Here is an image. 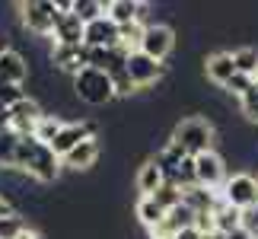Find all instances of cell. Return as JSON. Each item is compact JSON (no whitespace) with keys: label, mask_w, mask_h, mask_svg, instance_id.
<instances>
[{"label":"cell","mask_w":258,"mask_h":239,"mask_svg":"<svg viewBox=\"0 0 258 239\" xmlns=\"http://www.w3.org/2000/svg\"><path fill=\"white\" fill-rule=\"evenodd\" d=\"M13 169L23 172L35 182H54L57 172H61V159L54 156V150L35 137H19V147H16V159H13Z\"/></svg>","instance_id":"cell-1"},{"label":"cell","mask_w":258,"mask_h":239,"mask_svg":"<svg viewBox=\"0 0 258 239\" xmlns=\"http://www.w3.org/2000/svg\"><path fill=\"white\" fill-rule=\"evenodd\" d=\"M169 144L178 147L185 156H201L207 150H214V125L201 115H191V118H182L172 134H169Z\"/></svg>","instance_id":"cell-2"},{"label":"cell","mask_w":258,"mask_h":239,"mask_svg":"<svg viewBox=\"0 0 258 239\" xmlns=\"http://www.w3.org/2000/svg\"><path fill=\"white\" fill-rule=\"evenodd\" d=\"M74 96L86 105H105V102L115 99V83L105 71L83 67V71L74 77Z\"/></svg>","instance_id":"cell-3"},{"label":"cell","mask_w":258,"mask_h":239,"mask_svg":"<svg viewBox=\"0 0 258 239\" xmlns=\"http://www.w3.org/2000/svg\"><path fill=\"white\" fill-rule=\"evenodd\" d=\"M220 198L230 207H236V211H242V214H252L255 207H258V178L252 172H236L226 178V185H223V192Z\"/></svg>","instance_id":"cell-4"},{"label":"cell","mask_w":258,"mask_h":239,"mask_svg":"<svg viewBox=\"0 0 258 239\" xmlns=\"http://www.w3.org/2000/svg\"><path fill=\"white\" fill-rule=\"evenodd\" d=\"M57 16H61V10H57L54 0H29V4H19V19H23V26L32 35H54Z\"/></svg>","instance_id":"cell-5"},{"label":"cell","mask_w":258,"mask_h":239,"mask_svg":"<svg viewBox=\"0 0 258 239\" xmlns=\"http://www.w3.org/2000/svg\"><path fill=\"white\" fill-rule=\"evenodd\" d=\"M226 178H230L226 175V163L217 150H207L201 156H195V185L211 188V192H223Z\"/></svg>","instance_id":"cell-6"},{"label":"cell","mask_w":258,"mask_h":239,"mask_svg":"<svg viewBox=\"0 0 258 239\" xmlns=\"http://www.w3.org/2000/svg\"><path fill=\"white\" fill-rule=\"evenodd\" d=\"M172 48H175V32L169 26H163V23H147L144 29V38H141V51L147 57H153V61H166V57L172 54Z\"/></svg>","instance_id":"cell-7"},{"label":"cell","mask_w":258,"mask_h":239,"mask_svg":"<svg viewBox=\"0 0 258 239\" xmlns=\"http://www.w3.org/2000/svg\"><path fill=\"white\" fill-rule=\"evenodd\" d=\"M42 115H45L42 105H38L32 96L19 99V102L10 108V131H13L16 137H32L38 122H42Z\"/></svg>","instance_id":"cell-8"},{"label":"cell","mask_w":258,"mask_h":239,"mask_svg":"<svg viewBox=\"0 0 258 239\" xmlns=\"http://www.w3.org/2000/svg\"><path fill=\"white\" fill-rule=\"evenodd\" d=\"M124 71H127V77H131V83L137 89H147V86H153L156 80L166 74V64L147 57L144 51H134V54H127V67H124Z\"/></svg>","instance_id":"cell-9"},{"label":"cell","mask_w":258,"mask_h":239,"mask_svg":"<svg viewBox=\"0 0 258 239\" xmlns=\"http://www.w3.org/2000/svg\"><path fill=\"white\" fill-rule=\"evenodd\" d=\"M195 211L188 207L185 201L178 204V207H172V211H166V217L160 220V226L156 230H150V236L153 239H175L182 230H188V226H195Z\"/></svg>","instance_id":"cell-10"},{"label":"cell","mask_w":258,"mask_h":239,"mask_svg":"<svg viewBox=\"0 0 258 239\" xmlns=\"http://www.w3.org/2000/svg\"><path fill=\"white\" fill-rule=\"evenodd\" d=\"M89 137H96V131H93V125H89V122H67V125L61 128V134L54 137L51 150H54L57 159H64L67 153L74 150V147H80L83 141H89Z\"/></svg>","instance_id":"cell-11"},{"label":"cell","mask_w":258,"mask_h":239,"mask_svg":"<svg viewBox=\"0 0 258 239\" xmlns=\"http://www.w3.org/2000/svg\"><path fill=\"white\" fill-rule=\"evenodd\" d=\"M118 35H121V29H118L108 16H99L93 23H86L83 45L86 48H118Z\"/></svg>","instance_id":"cell-12"},{"label":"cell","mask_w":258,"mask_h":239,"mask_svg":"<svg viewBox=\"0 0 258 239\" xmlns=\"http://www.w3.org/2000/svg\"><path fill=\"white\" fill-rule=\"evenodd\" d=\"M99 156H102L99 137H89V141H83L80 147H74V150L61 159V163H64L67 169H74V172H83V169H93V166H96Z\"/></svg>","instance_id":"cell-13"},{"label":"cell","mask_w":258,"mask_h":239,"mask_svg":"<svg viewBox=\"0 0 258 239\" xmlns=\"http://www.w3.org/2000/svg\"><path fill=\"white\" fill-rule=\"evenodd\" d=\"M0 80H4V83L26 86V80H29V64H26V57L19 54L16 48H7V51L0 54Z\"/></svg>","instance_id":"cell-14"},{"label":"cell","mask_w":258,"mask_h":239,"mask_svg":"<svg viewBox=\"0 0 258 239\" xmlns=\"http://www.w3.org/2000/svg\"><path fill=\"white\" fill-rule=\"evenodd\" d=\"M150 4H137V0H108V10L105 16L121 29V26H131V23H144V10Z\"/></svg>","instance_id":"cell-15"},{"label":"cell","mask_w":258,"mask_h":239,"mask_svg":"<svg viewBox=\"0 0 258 239\" xmlns=\"http://www.w3.org/2000/svg\"><path fill=\"white\" fill-rule=\"evenodd\" d=\"M204 74L211 83L217 86H226L230 80L236 77V61H233V51H217L204 61Z\"/></svg>","instance_id":"cell-16"},{"label":"cell","mask_w":258,"mask_h":239,"mask_svg":"<svg viewBox=\"0 0 258 239\" xmlns=\"http://www.w3.org/2000/svg\"><path fill=\"white\" fill-rule=\"evenodd\" d=\"M83 23H80V16H74V13H61L57 16V26H54V45H71V48H80L83 45Z\"/></svg>","instance_id":"cell-17"},{"label":"cell","mask_w":258,"mask_h":239,"mask_svg":"<svg viewBox=\"0 0 258 239\" xmlns=\"http://www.w3.org/2000/svg\"><path fill=\"white\" fill-rule=\"evenodd\" d=\"M134 185H137V192H141V198H150L156 195L160 188L166 185V178H163V169L156 166V159H144L141 169H137V175H134Z\"/></svg>","instance_id":"cell-18"},{"label":"cell","mask_w":258,"mask_h":239,"mask_svg":"<svg viewBox=\"0 0 258 239\" xmlns=\"http://www.w3.org/2000/svg\"><path fill=\"white\" fill-rule=\"evenodd\" d=\"M245 226V214L242 211H236V207H230L220 198L217 201V207H214V230L220 233V236H230V233H236V230H242Z\"/></svg>","instance_id":"cell-19"},{"label":"cell","mask_w":258,"mask_h":239,"mask_svg":"<svg viewBox=\"0 0 258 239\" xmlns=\"http://www.w3.org/2000/svg\"><path fill=\"white\" fill-rule=\"evenodd\" d=\"M182 201L191 207L195 214H211L217 201H220V192H211V188H201V185H191V188H185V195H182Z\"/></svg>","instance_id":"cell-20"},{"label":"cell","mask_w":258,"mask_h":239,"mask_svg":"<svg viewBox=\"0 0 258 239\" xmlns=\"http://www.w3.org/2000/svg\"><path fill=\"white\" fill-rule=\"evenodd\" d=\"M134 214H137V220H141L147 230H156V226H160V220L166 217V211L153 201V198H141V201H137V207H134Z\"/></svg>","instance_id":"cell-21"},{"label":"cell","mask_w":258,"mask_h":239,"mask_svg":"<svg viewBox=\"0 0 258 239\" xmlns=\"http://www.w3.org/2000/svg\"><path fill=\"white\" fill-rule=\"evenodd\" d=\"M64 125H67V122H61V118H57L54 112H51V115H42V122H38V128H35V134H32V137L51 147V144H54V137L61 134V128H64Z\"/></svg>","instance_id":"cell-22"},{"label":"cell","mask_w":258,"mask_h":239,"mask_svg":"<svg viewBox=\"0 0 258 239\" xmlns=\"http://www.w3.org/2000/svg\"><path fill=\"white\" fill-rule=\"evenodd\" d=\"M105 10H108V4H102V0H74V10H71V13L80 16V23L86 26V23H93V19L105 16Z\"/></svg>","instance_id":"cell-23"},{"label":"cell","mask_w":258,"mask_h":239,"mask_svg":"<svg viewBox=\"0 0 258 239\" xmlns=\"http://www.w3.org/2000/svg\"><path fill=\"white\" fill-rule=\"evenodd\" d=\"M233 61H236V74H245V77L258 74V51L255 48H236Z\"/></svg>","instance_id":"cell-24"},{"label":"cell","mask_w":258,"mask_h":239,"mask_svg":"<svg viewBox=\"0 0 258 239\" xmlns=\"http://www.w3.org/2000/svg\"><path fill=\"white\" fill-rule=\"evenodd\" d=\"M182 195H185V192H182L178 185L166 182V185L160 188V192H156V195H150V198H153V201L163 207V211H172V207H178V204H182Z\"/></svg>","instance_id":"cell-25"},{"label":"cell","mask_w":258,"mask_h":239,"mask_svg":"<svg viewBox=\"0 0 258 239\" xmlns=\"http://www.w3.org/2000/svg\"><path fill=\"white\" fill-rule=\"evenodd\" d=\"M16 147H19V137H16L13 131H4V134H0V169H4V166L13 169Z\"/></svg>","instance_id":"cell-26"},{"label":"cell","mask_w":258,"mask_h":239,"mask_svg":"<svg viewBox=\"0 0 258 239\" xmlns=\"http://www.w3.org/2000/svg\"><path fill=\"white\" fill-rule=\"evenodd\" d=\"M19 99H26V86L4 83V80H0V108H13Z\"/></svg>","instance_id":"cell-27"},{"label":"cell","mask_w":258,"mask_h":239,"mask_svg":"<svg viewBox=\"0 0 258 239\" xmlns=\"http://www.w3.org/2000/svg\"><path fill=\"white\" fill-rule=\"evenodd\" d=\"M255 86V77H245V74H236L233 80H230V83H226L223 89H226V93H233L236 99H242L245 93H249V89Z\"/></svg>","instance_id":"cell-28"},{"label":"cell","mask_w":258,"mask_h":239,"mask_svg":"<svg viewBox=\"0 0 258 239\" xmlns=\"http://www.w3.org/2000/svg\"><path fill=\"white\" fill-rule=\"evenodd\" d=\"M23 230H26V223L19 220L16 214H13V217H4V220H0V239H16Z\"/></svg>","instance_id":"cell-29"},{"label":"cell","mask_w":258,"mask_h":239,"mask_svg":"<svg viewBox=\"0 0 258 239\" xmlns=\"http://www.w3.org/2000/svg\"><path fill=\"white\" fill-rule=\"evenodd\" d=\"M239 105H242V115H249L252 122H258V86H252L249 93L239 99Z\"/></svg>","instance_id":"cell-30"},{"label":"cell","mask_w":258,"mask_h":239,"mask_svg":"<svg viewBox=\"0 0 258 239\" xmlns=\"http://www.w3.org/2000/svg\"><path fill=\"white\" fill-rule=\"evenodd\" d=\"M201 236H204V233L198 230V226H188V230H182V233H178L175 239H201Z\"/></svg>","instance_id":"cell-31"},{"label":"cell","mask_w":258,"mask_h":239,"mask_svg":"<svg viewBox=\"0 0 258 239\" xmlns=\"http://www.w3.org/2000/svg\"><path fill=\"white\" fill-rule=\"evenodd\" d=\"M4 217H13V204H10L7 198H0V220H4Z\"/></svg>","instance_id":"cell-32"},{"label":"cell","mask_w":258,"mask_h":239,"mask_svg":"<svg viewBox=\"0 0 258 239\" xmlns=\"http://www.w3.org/2000/svg\"><path fill=\"white\" fill-rule=\"evenodd\" d=\"M10 131V108H0V134Z\"/></svg>","instance_id":"cell-33"},{"label":"cell","mask_w":258,"mask_h":239,"mask_svg":"<svg viewBox=\"0 0 258 239\" xmlns=\"http://www.w3.org/2000/svg\"><path fill=\"white\" fill-rule=\"evenodd\" d=\"M223 239H252V233H249V230H245V226H242V230H236V233L223 236Z\"/></svg>","instance_id":"cell-34"},{"label":"cell","mask_w":258,"mask_h":239,"mask_svg":"<svg viewBox=\"0 0 258 239\" xmlns=\"http://www.w3.org/2000/svg\"><path fill=\"white\" fill-rule=\"evenodd\" d=\"M16 239H38V233H35V230H29V226H26V230H23V233H19Z\"/></svg>","instance_id":"cell-35"},{"label":"cell","mask_w":258,"mask_h":239,"mask_svg":"<svg viewBox=\"0 0 258 239\" xmlns=\"http://www.w3.org/2000/svg\"><path fill=\"white\" fill-rule=\"evenodd\" d=\"M7 48H10V45H7V35H4V32H0V54H4V51H7Z\"/></svg>","instance_id":"cell-36"},{"label":"cell","mask_w":258,"mask_h":239,"mask_svg":"<svg viewBox=\"0 0 258 239\" xmlns=\"http://www.w3.org/2000/svg\"><path fill=\"white\" fill-rule=\"evenodd\" d=\"M255 86H258V74H255Z\"/></svg>","instance_id":"cell-37"}]
</instances>
